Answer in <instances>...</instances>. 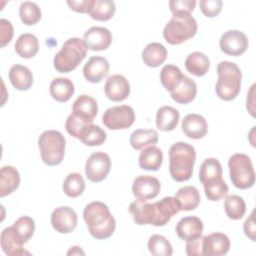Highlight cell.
Segmentation results:
<instances>
[{
	"label": "cell",
	"mask_w": 256,
	"mask_h": 256,
	"mask_svg": "<svg viewBox=\"0 0 256 256\" xmlns=\"http://www.w3.org/2000/svg\"><path fill=\"white\" fill-rule=\"evenodd\" d=\"M228 167L232 184L238 189H248L255 183V171L251 159L243 153H236L229 158Z\"/></svg>",
	"instance_id": "7"
},
{
	"label": "cell",
	"mask_w": 256,
	"mask_h": 256,
	"mask_svg": "<svg viewBox=\"0 0 256 256\" xmlns=\"http://www.w3.org/2000/svg\"><path fill=\"white\" fill-rule=\"evenodd\" d=\"M196 159L195 148L186 142H176L169 149V172L176 182L191 178Z\"/></svg>",
	"instance_id": "2"
},
{
	"label": "cell",
	"mask_w": 256,
	"mask_h": 256,
	"mask_svg": "<svg viewBox=\"0 0 256 256\" xmlns=\"http://www.w3.org/2000/svg\"><path fill=\"white\" fill-rule=\"evenodd\" d=\"M129 212L133 216V220L138 225L151 224L152 221V203L147 200L137 199L129 205Z\"/></svg>",
	"instance_id": "33"
},
{
	"label": "cell",
	"mask_w": 256,
	"mask_h": 256,
	"mask_svg": "<svg viewBox=\"0 0 256 256\" xmlns=\"http://www.w3.org/2000/svg\"><path fill=\"white\" fill-rule=\"evenodd\" d=\"M199 5L202 13L205 16L215 17L220 13L223 2L221 0H201Z\"/></svg>",
	"instance_id": "45"
},
{
	"label": "cell",
	"mask_w": 256,
	"mask_h": 256,
	"mask_svg": "<svg viewBox=\"0 0 256 256\" xmlns=\"http://www.w3.org/2000/svg\"><path fill=\"white\" fill-rule=\"evenodd\" d=\"M51 224L59 233H71L77 226V214L68 206H60L52 212Z\"/></svg>",
	"instance_id": "12"
},
{
	"label": "cell",
	"mask_w": 256,
	"mask_h": 256,
	"mask_svg": "<svg viewBox=\"0 0 256 256\" xmlns=\"http://www.w3.org/2000/svg\"><path fill=\"white\" fill-rule=\"evenodd\" d=\"M180 119L178 110L171 106H162L156 113V126L160 131H172L176 128Z\"/></svg>",
	"instance_id": "24"
},
{
	"label": "cell",
	"mask_w": 256,
	"mask_h": 256,
	"mask_svg": "<svg viewBox=\"0 0 256 256\" xmlns=\"http://www.w3.org/2000/svg\"><path fill=\"white\" fill-rule=\"evenodd\" d=\"M186 253L189 256H202V236L187 241Z\"/></svg>",
	"instance_id": "49"
},
{
	"label": "cell",
	"mask_w": 256,
	"mask_h": 256,
	"mask_svg": "<svg viewBox=\"0 0 256 256\" xmlns=\"http://www.w3.org/2000/svg\"><path fill=\"white\" fill-rule=\"evenodd\" d=\"M67 254L68 255H79V254H82V255H84V252L81 250V248L80 247H78V246H74V247H71V249L67 252Z\"/></svg>",
	"instance_id": "52"
},
{
	"label": "cell",
	"mask_w": 256,
	"mask_h": 256,
	"mask_svg": "<svg viewBox=\"0 0 256 256\" xmlns=\"http://www.w3.org/2000/svg\"><path fill=\"white\" fill-rule=\"evenodd\" d=\"M167 57L166 48L158 43L152 42L146 45L142 51V60L149 67H158L164 63Z\"/></svg>",
	"instance_id": "26"
},
{
	"label": "cell",
	"mask_w": 256,
	"mask_h": 256,
	"mask_svg": "<svg viewBox=\"0 0 256 256\" xmlns=\"http://www.w3.org/2000/svg\"><path fill=\"white\" fill-rule=\"evenodd\" d=\"M197 32V22L190 13H174L163 30L164 39L171 45H177L192 38Z\"/></svg>",
	"instance_id": "4"
},
{
	"label": "cell",
	"mask_w": 256,
	"mask_h": 256,
	"mask_svg": "<svg viewBox=\"0 0 256 256\" xmlns=\"http://www.w3.org/2000/svg\"><path fill=\"white\" fill-rule=\"evenodd\" d=\"M104 91L108 99L115 102H120L129 96L130 84L123 75L114 74L107 79L104 86Z\"/></svg>",
	"instance_id": "16"
},
{
	"label": "cell",
	"mask_w": 256,
	"mask_h": 256,
	"mask_svg": "<svg viewBox=\"0 0 256 256\" xmlns=\"http://www.w3.org/2000/svg\"><path fill=\"white\" fill-rule=\"evenodd\" d=\"M66 140L61 132L44 131L38 138V146L43 162L49 166L59 165L65 154Z\"/></svg>",
	"instance_id": "6"
},
{
	"label": "cell",
	"mask_w": 256,
	"mask_h": 256,
	"mask_svg": "<svg viewBox=\"0 0 256 256\" xmlns=\"http://www.w3.org/2000/svg\"><path fill=\"white\" fill-rule=\"evenodd\" d=\"M229 249L230 240L224 233L214 232L202 237V255L222 256L227 254Z\"/></svg>",
	"instance_id": "13"
},
{
	"label": "cell",
	"mask_w": 256,
	"mask_h": 256,
	"mask_svg": "<svg viewBox=\"0 0 256 256\" xmlns=\"http://www.w3.org/2000/svg\"><path fill=\"white\" fill-rule=\"evenodd\" d=\"M205 195L210 201H219L228 193V186L224 180L204 187Z\"/></svg>",
	"instance_id": "44"
},
{
	"label": "cell",
	"mask_w": 256,
	"mask_h": 256,
	"mask_svg": "<svg viewBox=\"0 0 256 256\" xmlns=\"http://www.w3.org/2000/svg\"><path fill=\"white\" fill-rule=\"evenodd\" d=\"M175 231L180 239L187 242L202 235L203 223L196 216H187L178 221Z\"/></svg>",
	"instance_id": "18"
},
{
	"label": "cell",
	"mask_w": 256,
	"mask_h": 256,
	"mask_svg": "<svg viewBox=\"0 0 256 256\" xmlns=\"http://www.w3.org/2000/svg\"><path fill=\"white\" fill-rule=\"evenodd\" d=\"M221 51L230 56H240L248 48L247 36L239 30H228L220 38Z\"/></svg>",
	"instance_id": "11"
},
{
	"label": "cell",
	"mask_w": 256,
	"mask_h": 256,
	"mask_svg": "<svg viewBox=\"0 0 256 256\" xmlns=\"http://www.w3.org/2000/svg\"><path fill=\"white\" fill-rule=\"evenodd\" d=\"M74 84L68 78H55L50 84V95L58 102L68 101L74 94Z\"/></svg>",
	"instance_id": "31"
},
{
	"label": "cell",
	"mask_w": 256,
	"mask_h": 256,
	"mask_svg": "<svg viewBox=\"0 0 256 256\" xmlns=\"http://www.w3.org/2000/svg\"><path fill=\"white\" fill-rule=\"evenodd\" d=\"M85 189V181L80 173H70L63 182L64 193L71 198L80 196Z\"/></svg>",
	"instance_id": "40"
},
{
	"label": "cell",
	"mask_w": 256,
	"mask_h": 256,
	"mask_svg": "<svg viewBox=\"0 0 256 256\" xmlns=\"http://www.w3.org/2000/svg\"><path fill=\"white\" fill-rule=\"evenodd\" d=\"M158 142V133L154 129H137L130 136V144L135 150L143 149Z\"/></svg>",
	"instance_id": "36"
},
{
	"label": "cell",
	"mask_w": 256,
	"mask_h": 256,
	"mask_svg": "<svg viewBox=\"0 0 256 256\" xmlns=\"http://www.w3.org/2000/svg\"><path fill=\"white\" fill-rule=\"evenodd\" d=\"M83 217L90 234L96 239H107L115 231L116 221L103 202L94 201L87 204Z\"/></svg>",
	"instance_id": "1"
},
{
	"label": "cell",
	"mask_w": 256,
	"mask_h": 256,
	"mask_svg": "<svg viewBox=\"0 0 256 256\" xmlns=\"http://www.w3.org/2000/svg\"><path fill=\"white\" fill-rule=\"evenodd\" d=\"M181 210L176 197H164L158 202L152 203V221L150 225L164 226Z\"/></svg>",
	"instance_id": "10"
},
{
	"label": "cell",
	"mask_w": 256,
	"mask_h": 256,
	"mask_svg": "<svg viewBox=\"0 0 256 256\" xmlns=\"http://www.w3.org/2000/svg\"><path fill=\"white\" fill-rule=\"evenodd\" d=\"M254 88H255V84H253L251 86V89L249 91V93L247 94V101H246V107H247V110L250 112V114L254 117Z\"/></svg>",
	"instance_id": "51"
},
{
	"label": "cell",
	"mask_w": 256,
	"mask_h": 256,
	"mask_svg": "<svg viewBox=\"0 0 256 256\" xmlns=\"http://www.w3.org/2000/svg\"><path fill=\"white\" fill-rule=\"evenodd\" d=\"M93 0H68L67 4L68 6L76 11V12H80V13H89L91 6H92Z\"/></svg>",
	"instance_id": "48"
},
{
	"label": "cell",
	"mask_w": 256,
	"mask_h": 256,
	"mask_svg": "<svg viewBox=\"0 0 256 256\" xmlns=\"http://www.w3.org/2000/svg\"><path fill=\"white\" fill-rule=\"evenodd\" d=\"M87 49L92 51L106 50L112 42V34L109 29L100 26L89 28L84 33L83 39Z\"/></svg>",
	"instance_id": "15"
},
{
	"label": "cell",
	"mask_w": 256,
	"mask_h": 256,
	"mask_svg": "<svg viewBox=\"0 0 256 256\" xmlns=\"http://www.w3.org/2000/svg\"><path fill=\"white\" fill-rule=\"evenodd\" d=\"M195 6H196L195 0H172L169 2V7L173 14L178 12H185V13L191 14Z\"/></svg>",
	"instance_id": "46"
},
{
	"label": "cell",
	"mask_w": 256,
	"mask_h": 256,
	"mask_svg": "<svg viewBox=\"0 0 256 256\" xmlns=\"http://www.w3.org/2000/svg\"><path fill=\"white\" fill-rule=\"evenodd\" d=\"M111 168V160L108 154L105 152L92 153L85 164V174L88 180L97 183L103 181Z\"/></svg>",
	"instance_id": "9"
},
{
	"label": "cell",
	"mask_w": 256,
	"mask_h": 256,
	"mask_svg": "<svg viewBox=\"0 0 256 256\" xmlns=\"http://www.w3.org/2000/svg\"><path fill=\"white\" fill-rule=\"evenodd\" d=\"M197 93V85L193 79L183 75L179 85L170 91L171 98L179 104H188L192 102Z\"/></svg>",
	"instance_id": "21"
},
{
	"label": "cell",
	"mask_w": 256,
	"mask_h": 256,
	"mask_svg": "<svg viewBox=\"0 0 256 256\" xmlns=\"http://www.w3.org/2000/svg\"><path fill=\"white\" fill-rule=\"evenodd\" d=\"M103 124L111 130L126 129L135 121V113L131 106L121 105L108 108L102 116Z\"/></svg>",
	"instance_id": "8"
},
{
	"label": "cell",
	"mask_w": 256,
	"mask_h": 256,
	"mask_svg": "<svg viewBox=\"0 0 256 256\" xmlns=\"http://www.w3.org/2000/svg\"><path fill=\"white\" fill-rule=\"evenodd\" d=\"M226 215L232 220L241 219L246 212V204L242 197L238 195H229L224 201Z\"/></svg>",
	"instance_id": "39"
},
{
	"label": "cell",
	"mask_w": 256,
	"mask_h": 256,
	"mask_svg": "<svg viewBox=\"0 0 256 256\" xmlns=\"http://www.w3.org/2000/svg\"><path fill=\"white\" fill-rule=\"evenodd\" d=\"M183 74L181 70L172 64L165 65L160 71V81L169 92L175 89L181 82Z\"/></svg>",
	"instance_id": "38"
},
{
	"label": "cell",
	"mask_w": 256,
	"mask_h": 256,
	"mask_svg": "<svg viewBox=\"0 0 256 256\" xmlns=\"http://www.w3.org/2000/svg\"><path fill=\"white\" fill-rule=\"evenodd\" d=\"M244 233L245 235L252 241H256V226H255V221H254V211L250 214V216L246 219L243 225Z\"/></svg>",
	"instance_id": "50"
},
{
	"label": "cell",
	"mask_w": 256,
	"mask_h": 256,
	"mask_svg": "<svg viewBox=\"0 0 256 256\" xmlns=\"http://www.w3.org/2000/svg\"><path fill=\"white\" fill-rule=\"evenodd\" d=\"M199 180L204 187L223 180L222 166L220 162L215 158L205 159L200 166Z\"/></svg>",
	"instance_id": "20"
},
{
	"label": "cell",
	"mask_w": 256,
	"mask_h": 256,
	"mask_svg": "<svg viewBox=\"0 0 256 256\" xmlns=\"http://www.w3.org/2000/svg\"><path fill=\"white\" fill-rule=\"evenodd\" d=\"M1 248L2 251L8 256H20V255H30V253L23 249V245L16 239L13 234L12 226L6 227L1 232Z\"/></svg>",
	"instance_id": "27"
},
{
	"label": "cell",
	"mask_w": 256,
	"mask_h": 256,
	"mask_svg": "<svg viewBox=\"0 0 256 256\" xmlns=\"http://www.w3.org/2000/svg\"><path fill=\"white\" fill-rule=\"evenodd\" d=\"M148 249L154 256H170L173 253V248L168 239L159 234H154L149 238Z\"/></svg>",
	"instance_id": "41"
},
{
	"label": "cell",
	"mask_w": 256,
	"mask_h": 256,
	"mask_svg": "<svg viewBox=\"0 0 256 256\" xmlns=\"http://www.w3.org/2000/svg\"><path fill=\"white\" fill-rule=\"evenodd\" d=\"M132 192L137 199H153L160 192V182L154 176L140 175L133 181Z\"/></svg>",
	"instance_id": "14"
},
{
	"label": "cell",
	"mask_w": 256,
	"mask_h": 256,
	"mask_svg": "<svg viewBox=\"0 0 256 256\" xmlns=\"http://www.w3.org/2000/svg\"><path fill=\"white\" fill-rule=\"evenodd\" d=\"M20 184V175L13 166H3L0 170V197L14 192Z\"/></svg>",
	"instance_id": "23"
},
{
	"label": "cell",
	"mask_w": 256,
	"mask_h": 256,
	"mask_svg": "<svg viewBox=\"0 0 256 256\" xmlns=\"http://www.w3.org/2000/svg\"><path fill=\"white\" fill-rule=\"evenodd\" d=\"M218 80L215 90L217 96L224 101L235 99L241 88L242 73L237 64L230 61H221L217 65Z\"/></svg>",
	"instance_id": "3"
},
{
	"label": "cell",
	"mask_w": 256,
	"mask_h": 256,
	"mask_svg": "<svg viewBox=\"0 0 256 256\" xmlns=\"http://www.w3.org/2000/svg\"><path fill=\"white\" fill-rule=\"evenodd\" d=\"M184 134L191 139H201L208 131V124L205 118L199 114H188L181 124Z\"/></svg>",
	"instance_id": "19"
},
{
	"label": "cell",
	"mask_w": 256,
	"mask_h": 256,
	"mask_svg": "<svg viewBox=\"0 0 256 256\" xmlns=\"http://www.w3.org/2000/svg\"><path fill=\"white\" fill-rule=\"evenodd\" d=\"M175 197L180 203L181 210L184 211L194 210L198 207L201 200L198 189L192 185H186L178 189Z\"/></svg>",
	"instance_id": "29"
},
{
	"label": "cell",
	"mask_w": 256,
	"mask_h": 256,
	"mask_svg": "<svg viewBox=\"0 0 256 256\" xmlns=\"http://www.w3.org/2000/svg\"><path fill=\"white\" fill-rule=\"evenodd\" d=\"M93 121L92 120H89V119H86L84 117H81L77 114H74V113H71L67 120H66V123H65V128H66V131L74 138H77L79 139V136L81 134V132L83 131V129L89 125V124H92Z\"/></svg>",
	"instance_id": "43"
},
{
	"label": "cell",
	"mask_w": 256,
	"mask_h": 256,
	"mask_svg": "<svg viewBox=\"0 0 256 256\" xmlns=\"http://www.w3.org/2000/svg\"><path fill=\"white\" fill-rule=\"evenodd\" d=\"M139 166L144 170L157 171L163 162V153L155 145L148 146L139 155Z\"/></svg>",
	"instance_id": "25"
},
{
	"label": "cell",
	"mask_w": 256,
	"mask_h": 256,
	"mask_svg": "<svg viewBox=\"0 0 256 256\" xmlns=\"http://www.w3.org/2000/svg\"><path fill=\"white\" fill-rule=\"evenodd\" d=\"M39 50V42L35 35L31 33L21 34L15 43V51L22 58H32Z\"/></svg>",
	"instance_id": "30"
},
{
	"label": "cell",
	"mask_w": 256,
	"mask_h": 256,
	"mask_svg": "<svg viewBox=\"0 0 256 256\" xmlns=\"http://www.w3.org/2000/svg\"><path fill=\"white\" fill-rule=\"evenodd\" d=\"M87 48L82 39L72 37L66 40L53 59L54 68L60 73H68L78 67L86 57Z\"/></svg>",
	"instance_id": "5"
},
{
	"label": "cell",
	"mask_w": 256,
	"mask_h": 256,
	"mask_svg": "<svg viewBox=\"0 0 256 256\" xmlns=\"http://www.w3.org/2000/svg\"><path fill=\"white\" fill-rule=\"evenodd\" d=\"M12 231L16 239L23 245L33 236L35 231V222L29 216H22L13 223Z\"/></svg>",
	"instance_id": "34"
},
{
	"label": "cell",
	"mask_w": 256,
	"mask_h": 256,
	"mask_svg": "<svg viewBox=\"0 0 256 256\" xmlns=\"http://www.w3.org/2000/svg\"><path fill=\"white\" fill-rule=\"evenodd\" d=\"M209 67V58L204 53L198 51L190 53L185 60L186 70L197 77L204 76L208 72Z\"/></svg>",
	"instance_id": "32"
},
{
	"label": "cell",
	"mask_w": 256,
	"mask_h": 256,
	"mask_svg": "<svg viewBox=\"0 0 256 256\" xmlns=\"http://www.w3.org/2000/svg\"><path fill=\"white\" fill-rule=\"evenodd\" d=\"M13 26L11 22L7 19L2 18L0 20V42H1V47H4L10 41L12 40L13 37Z\"/></svg>",
	"instance_id": "47"
},
{
	"label": "cell",
	"mask_w": 256,
	"mask_h": 256,
	"mask_svg": "<svg viewBox=\"0 0 256 256\" xmlns=\"http://www.w3.org/2000/svg\"><path fill=\"white\" fill-rule=\"evenodd\" d=\"M107 138L106 132L98 125H87L79 136V140L87 146H97L105 142Z\"/></svg>",
	"instance_id": "37"
},
{
	"label": "cell",
	"mask_w": 256,
	"mask_h": 256,
	"mask_svg": "<svg viewBox=\"0 0 256 256\" xmlns=\"http://www.w3.org/2000/svg\"><path fill=\"white\" fill-rule=\"evenodd\" d=\"M9 80L17 90L27 91L33 84V75L26 66L15 64L9 70Z\"/></svg>",
	"instance_id": "22"
},
{
	"label": "cell",
	"mask_w": 256,
	"mask_h": 256,
	"mask_svg": "<svg viewBox=\"0 0 256 256\" xmlns=\"http://www.w3.org/2000/svg\"><path fill=\"white\" fill-rule=\"evenodd\" d=\"M109 73V62L102 56H92L83 67V75L88 82L99 83Z\"/></svg>",
	"instance_id": "17"
},
{
	"label": "cell",
	"mask_w": 256,
	"mask_h": 256,
	"mask_svg": "<svg viewBox=\"0 0 256 256\" xmlns=\"http://www.w3.org/2000/svg\"><path fill=\"white\" fill-rule=\"evenodd\" d=\"M97 112L98 104L96 100L88 95H80L72 105V113L92 121L96 117Z\"/></svg>",
	"instance_id": "28"
},
{
	"label": "cell",
	"mask_w": 256,
	"mask_h": 256,
	"mask_svg": "<svg viewBox=\"0 0 256 256\" xmlns=\"http://www.w3.org/2000/svg\"><path fill=\"white\" fill-rule=\"evenodd\" d=\"M116 11V5L111 0H93L89 15L97 21L110 20Z\"/></svg>",
	"instance_id": "35"
},
{
	"label": "cell",
	"mask_w": 256,
	"mask_h": 256,
	"mask_svg": "<svg viewBox=\"0 0 256 256\" xmlns=\"http://www.w3.org/2000/svg\"><path fill=\"white\" fill-rule=\"evenodd\" d=\"M19 15L25 25H35L41 19V10L36 3L24 1L19 7Z\"/></svg>",
	"instance_id": "42"
}]
</instances>
